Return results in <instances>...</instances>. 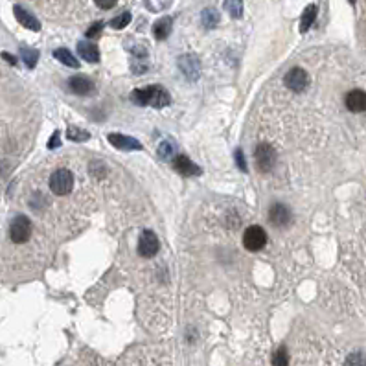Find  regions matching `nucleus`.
<instances>
[{
  "instance_id": "nucleus-1",
  "label": "nucleus",
  "mask_w": 366,
  "mask_h": 366,
  "mask_svg": "<svg viewBox=\"0 0 366 366\" xmlns=\"http://www.w3.org/2000/svg\"><path fill=\"white\" fill-rule=\"evenodd\" d=\"M131 100L136 105H149V107L155 109H162L171 102L168 90L160 85H149V87H144V89H136L131 94Z\"/></svg>"
},
{
  "instance_id": "nucleus-2",
  "label": "nucleus",
  "mask_w": 366,
  "mask_h": 366,
  "mask_svg": "<svg viewBox=\"0 0 366 366\" xmlns=\"http://www.w3.org/2000/svg\"><path fill=\"white\" fill-rule=\"evenodd\" d=\"M267 245V232L265 228L258 227V225H252L245 230L243 234V246H245L248 252H258L263 246Z\"/></svg>"
},
{
  "instance_id": "nucleus-3",
  "label": "nucleus",
  "mask_w": 366,
  "mask_h": 366,
  "mask_svg": "<svg viewBox=\"0 0 366 366\" xmlns=\"http://www.w3.org/2000/svg\"><path fill=\"white\" fill-rule=\"evenodd\" d=\"M72 186H74V175L65 168L55 169L54 173H52V177H50V190L55 195H66V193H70Z\"/></svg>"
},
{
  "instance_id": "nucleus-4",
  "label": "nucleus",
  "mask_w": 366,
  "mask_h": 366,
  "mask_svg": "<svg viewBox=\"0 0 366 366\" xmlns=\"http://www.w3.org/2000/svg\"><path fill=\"white\" fill-rule=\"evenodd\" d=\"M254 158H256V168L259 173H270L276 164V153L269 144H259L254 151Z\"/></svg>"
},
{
  "instance_id": "nucleus-5",
  "label": "nucleus",
  "mask_w": 366,
  "mask_h": 366,
  "mask_svg": "<svg viewBox=\"0 0 366 366\" xmlns=\"http://www.w3.org/2000/svg\"><path fill=\"white\" fill-rule=\"evenodd\" d=\"M31 236V221L30 217L17 216L9 225V238L13 243H26Z\"/></svg>"
},
{
  "instance_id": "nucleus-6",
  "label": "nucleus",
  "mask_w": 366,
  "mask_h": 366,
  "mask_svg": "<svg viewBox=\"0 0 366 366\" xmlns=\"http://www.w3.org/2000/svg\"><path fill=\"white\" fill-rule=\"evenodd\" d=\"M160 248V241L153 230H144L138 240V254L142 258H153Z\"/></svg>"
},
{
  "instance_id": "nucleus-7",
  "label": "nucleus",
  "mask_w": 366,
  "mask_h": 366,
  "mask_svg": "<svg viewBox=\"0 0 366 366\" xmlns=\"http://www.w3.org/2000/svg\"><path fill=\"white\" fill-rule=\"evenodd\" d=\"M283 83L287 87L289 90H293V92H302V90L307 89V85H309V76L304 68H291L287 74H285V78H283Z\"/></svg>"
},
{
  "instance_id": "nucleus-8",
  "label": "nucleus",
  "mask_w": 366,
  "mask_h": 366,
  "mask_svg": "<svg viewBox=\"0 0 366 366\" xmlns=\"http://www.w3.org/2000/svg\"><path fill=\"white\" fill-rule=\"evenodd\" d=\"M109 144L114 145L116 149L120 151H140L142 149V144H140L136 138L132 136H127V134H122V132H109L107 134Z\"/></svg>"
},
{
  "instance_id": "nucleus-9",
  "label": "nucleus",
  "mask_w": 366,
  "mask_h": 366,
  "mask_svg": "<svg viewBox=\"0 0 366 366\" xmlns=\"http://www.w3.org/2000/svg\"><path fill=\"white\" fill-rule=\"evenodd\" d=\"M173 169L177 173H180L182 177H195V175H201V168L197 164H193L192 158H188L186 155H177L173 158Z\"/></svg>"
},
{
  "instance_id": "nucleus-10",
  "label": "nucleus",
  "mask_w": 366,
  "mask_h": 366,
  "mask_svg": "<svg viewBox=\"0 0 366 366\" xmlns=\"http://www.w3.org/2000/svg\"><path fill=\"white\" fill-rule=\"evenodd\" d=\"M291 210H289L285 204L282 203H276V204H272L270 206V210H269V221L274 225V227L278 228H283V227H287L289 223H291Z\"/></svg>"
},
{
  "instance_id": "nucleus-11",
  "label": "nucleus",
  "mask_w": 366,
  "mask_h": 366,
  "mask_svg": "<svg viewBox=\"0 0 366 366\" xmlns=\"http://www.w3.org/2000/svg\"><path fill=\"white\" fill-rule=\"evenodd\" d=\"M344 103L352 113H363V111H366V92L361 89L350 90L344 98Z\"/></svg>"
},
{
  "instance_id": "nucleus-12",
  "label": "nucleus",
  "mask_w": 366,
  "mask_h": 366,
  "mask_svg": "<svg viewBox=\"0 0 366 366\" xmlns=\"http://www.w3.org/2000/svg\"><path fill=\"white\" fill-rule=\"evenodd\" d=\"M179 68L180 72L188 76L190 79H197L199 76V70H201V63L195 55L188 54V55H180L179 57Z\"/></svg>"
},
{
  "instance_id": "nucleus-13",
  "label": "nucleus",
  "mask_w": 366,
  "mask_h": 366,
  "mask_svg": "<svg viewBox=\"0 0 366 366\" xmlns=\"http://www.w3.org/2000/svg\"><path fill=\"white\" fill-rule=\"evenodd\" d=\"M68 85H70V90L78 96H90L94 92V83L89 78H83V76H74L68 81Z\"/></svg>"
},
{
  "instance_id": "nucleus-14",
  "label": "nucleus",
  "mask_w": 366,
  "mask_h": 366,
  "mask_svg": "<svg viewBox=\"0 0 366 366\" xmlns=\"http://www.w3.org/2000/svg\"><path fill=\"white\" fill-rule=\"evenodd\" d=\"M15 17H17V20L20 22V24L24 26V28H28V30L31 31H39L41 30V22L37 20L33 15H31L30 11H26L24 7H20V6H15Z\"/></svg>"
},
{
  "instance_id": "nucleus-15",
  "label": "nucleus",
  "mask_w": 366,
  "mask_h": 366,
  "mask_svg": "<svg viewBox=\"0 0 366 366\" xmlns=\"http://www.w3.org/2000/svg\"><path fill=\"white\" fill-rule=\"evenodd\" d=\"M78 52L87 63H98V61H100V50H98V46L96 44H92V42H79Z\"/></svg>"
},
{
  "instance_id": "nucleus-16",
  "label": "nucleus",
  "mask_w": 366,
  "mask_h": 366,
  "mask_svg": "<svg viewBox=\"0 0 366 366\" xmlns=\"http://www.w3.org/2000/svg\"><path fill=\"white\" fill-rule=\"evenodd\" d=\"M169 33H171V18L164 17V18H160V20H156V24L153 26V35H155L156 41L168 39Z\"/></svg>"
},
{
  "instance_id": "nucleus-17",
  "label": "nucleus",
  "mask_w": 366,
  "mask_h": 366,
  "mask_svg": "<svg viewBox=\"0 0 366 366\" xmlns=\"http://www.w3.org/2000/svg\"><path fill=\"white\" fill-rule=\"evenodd\" d=\"M315 18H317V6H307L302 13V20H300V31L302 33H306L309 28L313 26L315 22Z\"/></svg>"
},
{
  "instance_id": "nucleus-18",
  "label": "nucleus",
  "mask_w": 366,
  "mask_h": 366,
  "mask_svg": "<svg viewBox=\"0 0 366 366\" xmlns=\"http://www.w3.org/2000/svg\"><path fill=\"white\" fill-rule=\"evenodd\" d=\"M54 57L57 61H61L63 65L70 66V68H78V66H79V61L76 59V57H74V55L70 54V52H68L66 48H57L54 52Z\"/></svg>"
},
{
  "instance_id": "nucleus-19",
  "label": "nucleus",
  "mask_w": 366,
  "mask_h": 366,
  "mask_svg": "<svg viewBox=\"0 0 366 366\" xmlns=\"http://www.w3.org/2000/svg\"><path fill=\"white\" fill-rule=\"evenodd\" d=\"M201 22H203V26L206 30H214L217 26V22H219V13L216 9H212V7L204 9L203 15H201Z\"/></svg>"
},
{
  "instance_id": "nucleus-20",
  "label": "nucleus",
  "mask_w": 366,
  "mask_h": 366,
  "mask_svg": "<svg viewBox=\"0 0 366 366\" xmlns=\"http://www.w3.org/2000/svg\"><path fill=\"white\" fill-rule=\"evenodd\" d=\"M225 11L232 18H241L243 15V0H225Z\"/></svg>"
},
{
  "instance_id": "nucleus-21",
  "label": "nucleus",
  "mask_w": 366,
  "mask_h": 366,
  "mask_svg": "<svg viewBox=\"0 0 366 366\" xmlns=\"http://www.w3.org/2000/svg\"><path fill=\"white\" fill-rule=\"evenodd\" d=\"M66 136H68V140H72V142H87V140L90 138L89 132L83 131V129H79V127H76V125H70L66 129Z\"/></svg>"
},
{
  "instance_id": "nucleus-22",
  "label": "nucleus",
  "mask_w": 366,
  "mask_h": 366,
  "mask_svg": "<svg viewBox=\"0 0 366 366\" xmlns=\"http://www.w3.org/2000/svg\"><path fill=\"white\" fill-rule=\"evenodd\" d=\"M20 55H22V59H24L26 66L28 68H33L37 65V61H39V52L33 48H20Z\"/></svg>"
},
{
  "instance_id": "nucleus-23",
  "label": "nucleus",
  "mask_w": 366,
  "mask_h": 366,
  "mask_svg": "<svg viewBox=\"0 0 366 366\" xmlns=\"http://www.w3.org/2000/svg\"><path fill=\"white\" fill-rule=\"evenodd\" d=\"M272 365L274 366H289V355L285 346H280V348L274 352L272 355Z\"/></svg>"
},
{
  "instance_id": "nucleus-24",
  "label": "nucleus",
  "mask_w": 366,
  "mask_h": 366,
  "mask_svg": "<svg viewBox=\"0 0 366 366\" xmlns=\"http://www.w3.org/2000/svg\"><path fill=\"white\" fill-rule=\"evenodd\" d=\"M131 22V13H120L118 17H114L113 20H111V26H113L114 30H123V28H127V24Z\"/></svg>"
},
{
  "instance_id": "nucleus-25",
  "label": "nucleus",
  "mask_w": 366,
  "mask_h": 366,
  "mask_svg": "<svg viewBox=\"0 0 366 366\" xmlns=\"http://www.w3.org/2000/svg\"><path fill=\"white\" fill-rule=\"evenodd\" d=\"M344 366H366V357L361 352H354L346 357Z\"/></svg>"
},
{
  "instance_id": "nucleus-26",
  "label": "nucleus",
  "mask_w": 366,
  "mask_h": 366,
  "mask_svg": "<svg viewBox=\"0 0 366 366\" xmlns=\"http://www.w3.org/2000/svg\"><path fill=\"white\" fill-rule=\"evenodd\" d=\"M173 151H175V147L171 142H162L160 147H158V155H160V158H164V160H171Z\"/></svg>"
},
{
  "instance_id": "nucleus-27",
  "label": "nucleus",
  "mask_w": 366,
  "mask_h": 366,
  "mask_svg": "<svg viewBox=\"0 0 366 366\" xmlns=\"http://www.w3.org/2000/svg\"><path fill=\"white\" fill-rule=\"evenodd\" d=\"M234 158H236V164H238V168L241 169V171H246V162H245V156H243V151L238 149L234 153Z\"/></svg>"
},
{
  "instance_id": "nucleus-28",
  "label": "nucleus",
  "mask_w": 366,
  "mask_h": 366,
  "mask_svg": "<svg viewBox=\"0 0 366 366\" xmlns=\"http://www.w3.org/2000/svg\"><path fill=\"white\" fill-rule=\"evenodd\" d=\"M102 28H103V22H94V24H92L89 30H87V37H89V39H92V37L100 35Z\"/></svg>"
},
{
  "instance_id": "nucleus-29",
  "label": "nucleus",
  "mask_w": 366,
  "mask_h": 366,
  "mask_svg": "<svg viewBox=\"0 0 366 366\" xmlns=\"http://www.w3.org/2000/svg\"><path fill=\"white\" fill-rule=\"evenodd\" d=\"M94 2H96V6L100 9H113L118 0H94Z\"/></svg>"
},
{
  "instance_id": "nucleus-30",
  "label": "nucleus",
  "mask_w": 366,
  "mask_h": 366,
  "mask_svg": "<svg viewBox=\"0 0 366 366\" xmlns=\"http://www.w3.org/2000/svg\"><path fill=\"white\" fill-rule=\"evenodd\" d=\"M61 145V140H59V132L55 131L54 132V136H52V138L48 140V149H57V147H59Z\"/></svg>"
},
{
  "instance_id": "nucleus-31",
  "label": "nucleus",
  "mask_w": 366,
  "mask_h": 366,
  "mask_svg": "<svg viewBox=\"0 0 366 366\" xmlns=\"http://www.w3.org/2000/svg\"><path fill=\"white\" fill-rule=\"evenodd\" d=\"M2 57H4V59L9 63V65H15V63H17V59H15L11 54H7V52H2Z\"/></svg>"
},
{
  "instance_id": "nucleus-32",
  "label": "nucleus",
  "mask_w": 366,
  "mask_h": 366,
  "mask_svg": "<svg viewBox=\"0 0 366 366\" xmlns=\"http://www.w3.org/2000/svg\"><path fill=\"white\" fill-rule=\"evenodd\" d=\"M354 2H355V0H350V4H354Z\"/></svg>"
}]
</instances>
